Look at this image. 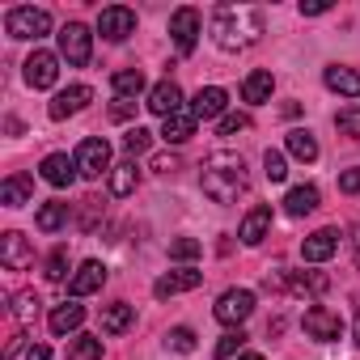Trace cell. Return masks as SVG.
I'll return each mask as SVG.
<instances>
[{"label": "cell", "mask_w": 360, "mask_h": 360, "mask_svg": "<svg viewBox=\"0 0 360 360\" xmlns=\"http://www.w3.org/2000/svg\"><path fill=\"white\" fill-rule=\"evenodd\" d=\"M204 195L212 204H238V195L250 187V174H246V161L229 148H217L208 161H204Z\"/></svg>", "instance_id": "1"}, {"label": "cell", "mask_w": 360, "mask_h": 360, "mask_svg": "<svg viewBox=\"0 0 360 360\" xmlns=\"http://www.w3.org/2000/svg\"><path fill=\"white\" fill-rule=\"evenodd\" d=\"M263 34V13L250 5H221L212 13V39L221 51H246Z\"/></svg>", "instance_id": "2"}, {"label": "cell", "mask_w": 360, "mask_h": 360, "mask_svg": "<svg viewBox=\"0 0 360 360\" xmlns=\"http://www.w3.org/2000/svg\"><path fill=\"white\" fill-rule=\"evenodd\" d=\"M5 30H9V39H34L39 43L43 34H51V13L34 9V5H18V9H9Z\"/></svg>", "instance_id": "3"}, {"label": "cell", "mask_w": 360, "mask_h": 360, "mask_svg": "<svg viewBox=\"0 0 360 360\" xmlns=\"http://www.w3.org/2000/svg\"><path fill=\"white\" fill-rule=\"evenodd\" d=\"M212 314H217V322H225V326H242V322L255 314V292H250V288H225V292L217 297Z\"/></svg>", "instance_id": "4"}, {"label": "cell", "mask_w": 360, "mask_h": 360, "mask_svg": "<svg viewBox=\"0 0 360 360\" xmlns=\"http://www.w3.org/2000/svg\"><path fill=\"white\" fill-rule=\"evenodd\" d=\"M60 56H64L72 68H85L89 56H94V34H89L81 22H68V26L60 30Z\"/></svg>", "instance_id": "5"}, {"label": "cell", "mask_w": 360, "mask_h": 360, "mask_svg": "<svg viewBox=\"0 0 360 360\" xmlns=\"http://www.w3.org/2000/svg\"><path fill=\"white\" fill-rule=\"evenodd\" d=\"M77 169H81V178H102V174H110V169H115V165H110V144H106L102 136L81 140V148H77Z\"/></svg>", "instance_id": "6"}, {"label": "cell", "mask_w": 360, "mask_h": 360, "mask_svg": "<svg viewBox=\"0 0 360 360\" xmlns=\"http://www.w3.org/2000/svg\"><path fill=\"white\" fill-rule=\"evenodd\" d=\"M200 30H204L200 9H174V18H169V34H174V47L183 51V56H191V51H195Z\"/></svg>", "instance_id": "7"}, {"label": "cell", "mask_w": 360, "mask_h": 360, "mask_svg": "<svg viewBox=\"0 0 360 360\" xmlns=\"http://www.w3.org/2000/svg\"><path fill=\"white\" fill-rule=\"evenodd\" d=\"M98 34H102L106 43H123L127 34H136V9H127V5L102 9V13H98Z\"/></svg>", "instance_id": "8"}, {"label": "cell", "mask_w": 360, "mask_h": 360, "mask_svg": "<svg viewBox=\"0 0 360 360\" xmlns=\"http://www.w3.org/2000/svg\"><path fill=\"white\" fill-rule=\"evenodd\" d=\"M301 326H305V335H309V339H318V343H335V339L343 335V318H339L335 309H326V305L305 309Z\"/></svg>", "instance_id": "9"}, {"label": "cell", "mask_w": 360, "mask_h": 360, "mask_svg": "<svg viewBox=\"0 0 360 360\" xmlns=\"http://www.w3.org/2000/svg\"><path fill=\"white\" fill-rule=\"evenodd\" d=\"M22 68H26V85L30 89H51L60 81V56H51V51H34Z\"/></svg>", "instance_id": "10"}, {"label": "cell", "mask_w": 360, "mask_h": 360, "mask_svg": "<svg viewBox=\"0 0 360 360\" xmlns=\"http://www.w3.org/2000/svg\"><path fill=\"white\" fill-rule=\"evenodd\" d=\"M0 263H5L9 271H26V267H34V246L22 238V233H5L0 238Z\"/></svg>", "instance_id": "11"}, {"label": "cell", "mask_w": 360, "mask_h": 360, "mask_svg": "<svg viewBox=\"0 0 360 360\" xmlns=\"http://www.w3.org/2000/svg\"><path fill=\"white\" fill-rule=\"evenodd\" d=\"M94 102V89L89 85H68V89H60L56 98H51V106H47V115L60 123V119H68V115H77V110H85Z\"/></svg>", "instance_id": "12"}, {"label": "cell", "mask_w": 360, "mask_h": 360, "mask_svg": "<svg viewBox=\"0 0 360 360\" xmlns=\"http://www.w3.org/2000/svg\"><path fill=\"white\" fill-rule=\"evenodd\" d=\"M144 106H148L153 115H161V119H169V115H178V110H187V106H183V89H178L169 77L157 81V85L148 89V102H144Z\"/></svg>", "instance_id": "13"}, {"label": "cell", "mask_w": 360, "mask_h": 360, "mask_svg": "<svg viewBox=\"0 0 360 360\" xmlns=\"http://www.w3.org/2000/svg\"><path fill=\"white\" fill-rule=\"evenodd\" d=\"M204 284V271H195V267H178V271H165L157 284H153V292L165 301V297H178V292H191V288H200Z\"/></svg>", "instance_id": "14"}, {"label": "cell", "mask_w": 360, "mask_h": 360, "mask_svg": "<svg viewBox=\"0 0 360 360\" xmlns=\"http://www.w3.org/2000/svg\"><path fill=\"white\" fill-rule=\"evenodd\" d=\"M102 284H106V267H102L98 259H89V263H81V267H77V276L68 280V292H72V301H81V297L98 292Z\"/></svg>", "instance_id": "15"}, {"label": "cell", "mask_w": 360, "mask_h": 360, "mask_svg": "<svg viewBox=\"0 0 360 360\" xmlns=\"http://www.w3.org/2000/svg\"><path fill=\"white\" fill-rule=\"evenodd\" d=\"M81 169H77V157H68V153H51V157H43V178L51 187H72V178H77Z\"/></svg>", "instance_id": "16"}, {"label": "cell", "mask_w": 360, "mask_h": 360, "mask_svg": "<svg viewBox=\"0 0 360 360\" xmlns=\"http://www.w3.org/2000/svg\"><path fill=\"white\" fill-rule=\"evenodd\" d=\"M225 106H229V94H225L221 85H208V89L195 94L191 115H195V119H225Z\"/></svg>", "instance_id": "17"}, {"label": "cell", "mask_w": 360, "mask_h": 360, "mask_svg": "<svg viewBox=\"0 0 360 360\" xmlns=\"http://www.w3.org/2000/svg\"><path fill=\"white\" fill-rule=\"evenodd\" d=\"M335 250H339V233H335V229H318V233H309V238L301 242V259H305V263H326Z\"/></svg>", "instance_id": "18"}, {"label": "cell", "mask_w": 360, "mask_h": 360, "mask_svg": "<svg viewBox=\"0 0 360 360\" xmlns=\"http://www.w3.org/2000/svg\"><path fill=\"white\" fill-rule=\"evenodd\" d=\"M267 229H271V208H267V204H259V208H250V212L242 217L238 238H242L246 246H259V242L267 238Z\"/></svg>", "instance_id": "19"}, {"label": "cell", "mask_w": 360, "mask_h": 360, "mask_svg": "<svg viewBox=\"0 0 360 360\" xmlns=\"http://www.w3.org/2000/svg\"><path fill=\"white\" fill-rule=\"evenodd\" d=\"M195 115H191V106L187 110H178V115H169V119H161V140L165 144H183V140H191L195 136Z\"/></svg>", "instance_id": "20"}, {"label": "cell", "mask_w": 360, "mask_h": 360, "mask_svg": "<svg viewBox=\"0 0 360 360\" xmlns=\"http://www.w3.org/2000/svg\"><path fill=\"white\" fill-rule=\"evenodd\" d=\"M81 322H85V305H77V301H64V305H56V309H51V318H47L51 335H72Z\"/></svg>", "instance_id": "21"}, {"label": "cell", "mask_w": 360, "mask_h": 360, "mask_svg": "<svg viewBox=\"0 0 360 360\" xmlns=\"http://www.w3.org/2000/svg\"><path fill=\"white\" fill-rule=\"evenodd\" d=\"M271 89H276V77L271 72H250L246 81H242V102H250V106H263V102H271Z\"/></svg>", "instance_id": "22"}, {"label": "cell", "mask_w": 360, "mask_h": 360, "mask_svg": "<svg viewBox=\"0 0 360 360\" xmlns=\"http://www.w3.org/2000/svg\"><path fill=\"white\" fill-rule=\"evenodd\" d=\"M131 326H136V305L115 301V305L102 309V330H106V335H123V330H131Z\"/></svg>", "instance_id": "23"}, {"label": "cell", "mask_w": 360, "mask_h": 360, "mask_svg": "<svg viewBox=\"0 0 360 360\" xmlns=\"http://www.w3.org/2000/svg\"><path fill=\"white\" fill-rule=\"evenodd\" d=\"M322 81H326V89H335V94H343V98H360V72H356V68L330 64V68L322 72Z\"/></svg>", "instance_id": "24"}, {"label": "cell", "mask_w": 360, "mask_h": 360, "mask_svg": "<svg viewBox=\"0 0 360 360\" xmlns=\"http://www.w3.org/2000/svg\"><path fill=\"white\" fill-rule=\"evenodd\" d=\"M30 191H34V183L26 174H9L5 187H0V204H5V208H22V204H30Z\"/></svg>", "instance_id": "25"}, {"label": "cell", "mask_w": 360, "mask_h": 360, "mask_svg": "<svg viewBox=\"0 0 360 360\" xmlns=\"http://www.w3.org/2000/svg\"><path fill=\"white\" fill-rule=\"evenodd\" d=\"M318 200H322L318 187H309V183H305V187H292V191L284 195V212H288V217H309V212L318 208Z\"/></svg>", "instance_id": "26"}, {"label": "cell", "mask_w": 360, "mask_h": 360, "mask_svg": "<svg viewBox=\"0 0 360 360\" xmlns=\"http://www.w3.org/2000/svg\"><path fill=\"white\" fill-rule=\"evenodd\" d=\"M136 183H140V165L136 161H119L115 169H110V195H131L136 191Z\"/></svg>", "instance_id": "27"}, {"label": "cell", "mask_w": 360, "mask_h": 360, "mask_svg": "<svg viewBox=\"0 0 360 360\" xmlns=\"http://www.w3.org/2000/svg\"><path fill=\"white\" fill-rule=\"evenodd\" d=\"M110 89H115V98H136V94H144V72L140 68H119L115 77H110Z\"/></svg>", "instance_id": "28"}, {"label": "cell", "mask_w": 360, "mask_h": 360, "mask_svg": "<svg viewBox=\"0 0 360 360\" xmlns=\"http://www.w3.org/2000/svg\"><path fill=\"white\" fill-rule=\"evenodd\" d=\"M288 153L297 157V161H318V140H314V131H305V127H292L288 131Z\"/></svg>", "instance_id": "29"}, {"label": "cell", "mask_w": 360, "mask_h": 360, "mask_svg": "<svg viewBox=\"0 0 360 360\" xmlns=\"http://www.w3.org/2000/svg\"><path fill=\"white\" fill-rule=\"evenodd\" d=\"M34 225H39L43 233H56V229H64V225H68V204H60V200L43 204V208L34 212Z\"/></svg>", "instance_id": "30"}, {"label": "cell", "mask_w": 360, "mask_h": 360, "mask_svg": "<svg viewBox=\"0 0 360 360\" xmlns=\"http://www.w3.org/2000/svg\"><path fill=\"white\" fill-rule=\"evenodd\" d=\"M68 360H102V339L98 335H77L68 343Z\"/></svg>", "instance_id": "31"}, {"label": "cell", "mask_w": 360, "mask_h": 360, "mask_svg": "<svg viewBox=\"0 0 360 360\" xmlns=\"http://www.w3.org/2000/svg\"><path fill=\"white\" fill-rule=\"evenodd\" d=\"M13 318H18V326H22V330H26V326H30V322L39 318V297H34L30 288L13 297Z\"/></svg>", "instance_id": "32"}, {"label": "cell", "mask_w": 360, "mask_h": 360, "mask_svg": "<svg viewBox=\"0 0 360 360\" xmlns=\"http://www.w3.org/2000/svg\"><path fill=\"white\" fill-rule=\"evenodd\" d=\"M68 263H72V259H68V246H56V250L47 255V263H43V267H47L43 276H47L51 284H60V280L68 276Z\"/></svg>", "instance_id": "33"}, {"label": "cell", "mask_w": 360, "mask_h": 360, "mask_svg": "<svg viewBox=\"0 0 360 360\" xmlns=\"http://www.w3.org/2000/svg\"><path fill=\"white\" fill-rule=\"evenodd\" d=\"M263 169H267V183H284V178H288L284 153H280V148H267V153H263Z\"/></svg>", "instance_id": "34"}, {"label": "cell", "mask_w": 360, "mask_h": 360, "mask_svg": "<svg viewBox=\"0 0 360 360\" xmlns=\"http://www.w3.org/2000/svg\"><path fill=\"white\" fill-rule=\"evenodd\" d=\"M246 347V330L238 326V330H225L221 335V343H217V360H229V356H238Z\"/></svg>", "instance_id": "35"}, {"label": "cell", "mask_w": 360, "mask_h": 360, "mask_svg": "<svg viewBox=\"0 0 360 360\" xmlns=\"http://www.w3.org/2000/svg\"><path fill=\"white\" fill-rule=\"evenodd\" d=\"M335 127H339V136H347V140H360V106H347V110H339V115H335Z\"/></svg>", "instance_id": "36"}, {"label": "cell", "mask_w": 360, "mask_h": 360, "mask_svg": "<svg viewBox=\"0 0 360 360\" xmlns=\"http://www.w3.org/2000/svg\"><path fill=\"white\" fill-rule=\"evenodd\" d=\"M165 347H174V352H195V330L191 326H174L165 335Z\"/></svg>", "instance_id": "37"}, {"label": "cell", "mask_w": 360, "mask_h": 360, "mask_svg": "<svg viewBox=\"0 0 360 360\" xmlns=\"http://www.w3.org/2000/svg\"><path fill=\"white\" fill-rule=\"evenodd\" d=\"M148 144H153V131H148V127H131V131L123 136V148H127L131 157H140V153H148Z\"/></svg>", "instance_id": "38"}, {"label": "cell", "mask_w": 360, "mask_h": 360, "mask_svg": "<svg viewBox=\"0 0 360 360\" xmlns=\"http://www.w3.org/2000/svg\"><path fill=\"white\" fill-rule=\"evenodd\" d=\"M200 250H204V246H200L195 238H178V242H169V259H183V263H187V259H200Z\"/></svg>", "instance_id": "39"}, {"label": "cell", "mask_w": 360, "mask_h": 360, "mask_svg": "<svg viewBox=\"0 0 360 360\" xmlns=\"http://www.w3.org/2000/svg\"><path fill=\"white\" fill-rule=\"evenodd\" d=\"M217 131H221V136H238V131H250V115H225Z\"/></svg>", "instance_id": "40"}, {"label": "cell", "mask_w": 360, "mask_h": 360, "mask_svg": "<svg viewBox=\"0 0 360 360\" xmlns=\"http://www.w3.org/2000/svg\"><path fill=\"white\" fill-rule=\"evenodd\" d=\"M339 191L343 195H360V169H343L339 174Z\"/></svg>", "instance_id": "41"}, {"label": "cell", "mask_w": 360, "mask_h": 360, "mask_svg": "<svg viewBox=\"0 0 360 360\" xmlns=\"http://www.w3.org/2000/svg\"><path fill=\"white\" fill-rule=\"evenodd\" d=\"M330 13V0H301V18H322Z\"/></svg>", "instance_id": "42"}, {"label": "cell", "mask_w": 360, "mask_h": 360, "mask_svg": "<svg viewBox=\"0 0 360 360\" xmlns=\"http://www.w3.org/2000/svg\"><path fill=\"white\" fill-rule=\"evenodd\" d=\"M153 169H157V174H174V169H178V157H174V153H161V157H153Z\"/></svg>", "instance_id": "43"}, {"label": "cell", "mask_w": 360, "mask_h": 360, "mask_svg": "<svg viewBox=\"0 0 360 360\" xmlns=\"http://www.w3.org/2000/svg\"><path fill=\"white\" fill-rule=\"evenodd\" d=\"M136 110V102H127V98H115V106H110V119H127Z\"/></svg>", "instance_id": "44"}, {"label": "cell", "mask_w": 360, "mask_h": 360, "mask_svg": "<svg viewBox=\"0 0 360 360\" xmlns=\"http://www.w3.org/2000/svg\"><path fill=\"white\" fill-rule=\"evenodd\" d=\"M26 360H51V347H47V343H34V347L26 352Z\"/></svg>", "instance_id": "45"}, {"label": "cell", "mask_w": 360, "mask_h": 360, "mask_svg": "<svg viewBox=\"0 0 360 360\" xmlns=\"http://www.w3.org/2000/svg\"><path fill=\"white\" fill-rule=\"evenodd\" d=\"M22 339H26V335H22V330H18V335H13V339H9V347H5V360H13V356H18V352H22Z\"/></svg>", "instance_id": "46"}, {"label": "cell", "mask_w": 360, "mask_h": 360, "mask_svg": "<svg viewBox=\"0 0 360 360\" xmlns=\"http://www.w3.org/2000/svg\"><path fill=\"white\" fill-rule=\"evenodd\" d=\"M356 343H360V297H356Z\"/></svg>", "instance_id": "47"}, {"label": "cell", "mask_w": 360, "mask_h": 360, "mask_svg": "<svg viewBox=\"0 0 360 360\" xmlns=\"http://www.w3.org/2000/svg\"><path fill=\"white\" fill-rule=\"evenodd\" d=\"M238 360H263V356H259V352H246V356H238Z\"/></svg>", "instance_id": "48"}]
</instances>
